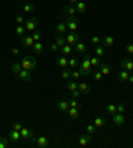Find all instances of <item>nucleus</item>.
Returning a JSON list of instances; mask_svg holds the SVG:
<instances>
[{"label":"nucleus","mask_w":133,"mask_h":148,"mask_svg":"<svg viewBox=\"0 0 133 148\" xmlns=\"http://www.w3.org/2000/svg\"><path fill=\"white\" fill-rule=\"evenodd\" d=\"M72 51H73V48H72V45H69V44H65V45H63L61 48H60L61 55H64V56H68Z\"/></svg>","instance_id":"a878e982"},{"label":"nucleus","mask_w":133,"mask_h":148,"mask_svg":"<svg viewBox=\"0 0 133 148\" xmlns=\"http://www.w3.org/2000/svg\"><path fill=\"white\" fill-rule=\"evenodd\" d=\"M96 130H97V128H96L95 124H88V127H87V132H88V134H91V135L95 134Z\"/></svg>","instance_id":"79ce46f5"},{"label":"nucleus","mask_w":133,"mask_h":148,"mask_svg":"<svg viewBox=\"0 0 133 148\" xmlns=\"http://www.w3.org/2000/svg\"><path fill=\"white\" fill-rule=\"evenodd\" d=\"M99 69L101 71V73L104 76L110 75V72H112V67H110L108 63H101V64L99 66Z\"/></svg>","instance_id":"4468645a"},{"label":"nucleus","mask_w":133,"mask_h":148,"mask_svg":"<svg viewBox=\"0 0 133 148\" xmlns=\"http://www.w3.org/2000/svg\"><path fill=\"white\" fill-rule=\"evenodd\" d=\"M129 75H130V72H128L126 69H123L121 72L117 75V80L119 82H128V79H129Z\"/></svg>","instance_id":"aec40b11"},{"label":"nucleus","mask_w":133,"mask_h":148,"mask_svg":"<svg viewBox=\"0 0 133 148\" xmlns=\"http://www.w3.org/2000/svg\"><path fill=\"white\" fill-rule=\"evenodd\" d=\"M71 75H72V71H69V69H64L61 72V79L63 80H68L69 77H71Z\"/></svg>","instance_id":"58836bf2"},{"label":"nucleus","mask_w":133,"mask_h":148,"mask_svg":"<svg viewBox=\"0 0 133 148\" xmlns=\"http://www.w3.org/2000/svg\"><path fill=\"white\" fill-rule=\"evenodd\" d=\"M91 76H92L96 82H101L102 77H104V75L101 73V71H100V69H99V71H96V72H92V73H91Z\"/></svg>","instance_id":"7c9ffc66"},{"label":"nucleus","mask_w":133,"mask_h":148,"mask_svg":"<svg viewBox=\"0 0 133 148\" xmlns=\"http://www.w3.org/2000/svg\"><path fill=\"white\" fill-rule=\"evenodd\" d=\"M32 39H33L35 41H40L41 40V32L40 31H35L33 34H32Z\"/></svg>","instance_id":"a19ab883"},{"label":"nucleus","mask_w":133,"mask_h":148,"mask_svg":"<svg viewBox=\"0 0 133 148\" xmlns=\"http://www.w3.org/2000/svg\"><path fill=\"white\" fill-rule=\"evenodd\" d=\"M21 139V135H20V131H16V130H12L10 132V140L12 141H19Z\"/></svg>","instance_id":"5701e85b"},{"label":"nucleus","mask_w":133,"mask_h":148,"mask_svg":"<svg viewBox=\"0 0 133 148\" xmlns=\"http://www.w3.org/2000/svg\"><path fill=\"white\" fill-rule=\"evenodd\" d=\"M17 79L21 80V82H29L32 79V71H28V69L21 68L20 72L17 73Z\"/></svg>","instance_id":"423d86ee"},{"label":"nucleus","mask_w":133,"mask_h":148,"mask_svg":"<svg viewBox=\"0 0 133 148\" xmlns=\"http://www.w3.org/2000/svg\"><path fill=\"white\" fill-rule=\"evenodd\" d=\"M67 28H68L71 32H76L77 31V27H78V20L76 19V16H67Z\"/></svg>","instance_id":"7ed1b4c3"},{"label":"nucleus","mask_w":133,"mask_h":148,"mask_svg":"<svg viewBox=\"0 0 133 148\" xmlns=\"http://www.w3.org/2000/svg\"><path fill=\"white\" fill-rule=\"evenodd\" d=\"M23 11H24V12H27V14H29V12H32V11H35V7H33V5H32V4L24 3V5H23Z\"/></svg>","instance_id":"e433bc0d"},{"label":"nucleus","mask_w":133,"mask_h":148,"mask_svg":"<svg viewBox=\"0 0 133 148\" xmlns=\"http://www.w3.org/2000/svg\"><path fill=\"white\" fill-rule=\"evenodd\" d=\"M128 82H130V84H133V73H132V75H129V79H128Z\"/></svg>","instance_id":"864d4df0"},{"label":"nucleus","mask_w":133,"mask_h":148,"mask_svg":"<svg viewBox=\"0 0 133 148\" xmlns=\"http://www.w3.org/2000/svg\"><path fill=\"white\" fill-rule=\"evenodd\" d=\"M67 114L69 115V117L71 119H77L78 117V110L77 108H73V107H69V110H68V112Z\"/></svg>","instance_id":"cd10ccee"},{"label":"nucleus","mask_w":133,"mask_h":148,"mask_svg":"<svg viewBox=\"0 0 133 148\" xmlns=\"http://www.w3.org/2000/svg\"><path fill=\"white\" fill-rule=\"evenodd\" d=\"M76 11H77L78 14H84L87 11V4L84 1H77L76 3Z\"/></svg>","instance_id":"393cba45"},{"label":"nucleus","mask_w":133,"mask_h":148,"mask_svg":"<svg viewBox=\"0 0 133 148\" xmlns=\"http://www.w3.org/2000/svg\"><path fill=\"white\" fill-rule=\"evenodd\" d=\"M80 72H78V71H73V72H72V75H71V77L73 80H77V79H80Z\"/></svg>","instance_id":"8fccbe9b"},{"label":"nucleus","mask_w":133,"mask_h":148,"mask_svg":"<svg viewBox=\"0 0 133 148\" xmlns=\"http://www.w3.org/2000/svg\"><path fill=\"white\" fill-rule=\"evenodd\" d=\"M95 52H96V56H99V58H101V56H104V53H105V51H104V47L102 45H96V49H95Z\"/></svg>","instance_id":"473e14b6"},{"label":"nucleus","mask_w":133,"mask_h":148,"mask_svg":"<svg viewBox=\"0 0 133 148\" xmlns=\"http://www.w3.org/2000/svg\"><path fill=\"white\" fill-rule=\"evenodd\" d=\"M21 128H23V124L19 123V121H16V123L12 124V130H16V131H20Z\"/></svg>","instance_id":"de8ad7c7"},{"label":"nucleus","mask_w":133,"mask_h":148,"mask_svg":"<svg viewBox=\"0 0 133 148\" xmlns=\"http://www.w3.org/2000/svg\"><path fill=\"white\" fill-rule=\"evenodd\" d=\"M35 43V40L32 39V35H23L21 36V44L25 47H32Z\"/></svg>","instance_id":"ddd939ff"},{"label":"nucleus","mask_w":133,"mask_h":148,"mask_svg":"<svg viewBox=\"0 0 133 148\" xmlns=\"http://www.w3.org/2000/svg\"><path fill=\"white\" fill-rule=\"evenodd\" d=\"M92 138H91V134H87V135H81L80 138H78V145L80 147H87V145L91 143Z\"/></svg>","instance_id":"f8f14e48"},{"label":"nucleus","mask_w":133,"mask_h":148,"mask_svg":"<svg viewBox=\"0 0 133 148\" xmlns=\"http://www.w3.org/2000/svg\"><path fill=\"white\" fill-rule=\"evenodd\" d=\"M15 32H16V35H17V36H20V38H21L23 35H25V34H24V32H25V27H24L23 24L17 25V27H16V29H15Z\"/></svg>","instance_id":"f704fd0d"},{"label":"nucleus","mask_w":133,"mask_h":148,"mask_svg":"<svg viewBox=\"0 0 133 148\" xmlns=\"http://www.w3.org/2000/svg\"><path fill=\"white\" fill-rule=\"evenodd\" d=\"M101 43H102V45H105V47H112V45L115 44V39H113V36L108 35V36H104V38L101 39Z\"/></svg>","instance_id":"a211bd4d"},{"label":"nucleus","mask_w":133,"mask_h":148,"mask_svg":"<svg viewBox=\"0 0 133 148\" xmlns=\"http://www.w3.org/2000/svg\"><path fill=\"white\" fill-rule=\"evenodd\" d=\"M120 66H121V68L123 69H126L128 72H132L133 71V62L130 60L129 58H125L121 60V63H120Z\"/></svg>","instance_id":"9d476101"},{"label":"nucleus","mask_w":133,"mask_h":148,"mask_svg":"<svg viewBox=\"0 0 133 148\" xmlns=\"http://www.w3.org/2000/svg\"><path fill=\"white\" fill-rule=\"evenodd\" d=\"M8 147V139L0 138V148H7Z\"/></svg>","instance_id":"37998d69"},{"label":"nucleus","mask_w":133,"mask_h":148,"mask_svg":"<svg viewBox=\"0 0 133 148\" xmlns=\"http://www.w3.org/2000/svg\"><path fill=\"white\" fill-rule=\"evenodd\" d=\"M93 124L96 125V128H101L105 125V119H104V117H96Z\"/></svg>","instance_id":"c756f323"},{"label":"nucleus","mask_w":133,"mask_h":148,"mask_svg":"<svg viewBox=\"0 0 133 148\" xmlns=\"http://www.w3.org/2000/svg\"><path fill=\"white\" fill-rule=\"evenodd\" d=\"M125 51H126V53L133 55V44H132V43H129V44L125 45Z\"/></svg>","instance_id":"a18cd8bd"},{"label":"nucleus","mask_w":133,"mask_h":148,"mask_svg":"<svg viewBox=\"0 0 133 148\" xmlns=\"http://www.w3.org/2000/svg\"><path fill=\"white\" fill-rule=\"evenodd\" d=\"M69 107H73V108H77V110H80V108H81V106L77 103V100H76V99L71 97V100H69Z\"/></svg>","instance_id":"4c0bfd02"},{"label":"nucleus","mask_w":133,"mask_h":148,"mask_svg":"<svg viewBox=\"0 0 133 148\" xmlns=\"http://www.w3.org/2000/svg\"><path fill=\"white\" fill-rule=\"evenodd\" d=\"M67 24H65V21H59L57 24H56V32L57 35H64L67 32Z\"/></svg>","instance_id":"f3484780"},{"label":"nucleus","mask_w":133,"mask_h":148,"mask_svg":"<svg viewBox=\"0 0 133 148\" xmlns=\"http://www.w3.org/2000/svg\"><path fill=\"white\" fill-rule=\"evenodd\" d=\"M91 64H92V67H97V68H99V66L101 64V60H100L99 56H93V58H91Z\"/></svg>","instance_id":"72a5a7b5"},{"label":"nucleus","mask_w":133,"mask_h":148,"mask_svg":"<svg viewBox=\"0 0 133 148\" xmlns=\"http://www.w3.org/2000/svg\"><path fill=\"white\" fill-rule=\"evenodd\" d=\"M56 108H57L61 114H67L69 110V101H67V100H60V101L56 103Z\"/></svg>","instance_id":"1a4fd4ad"},{"label":"nucleus","mask_w":133,"mask_h":148,"mask_svg":"<svg viewBox=\"0 0 133 148\" xmlns=\"http://www.w3.org/2000/svg\"><path fill=\"white\" fill-rule=\"evenodd\" d=\"M78 68L84 69V71H88V72H92V64H91V55L89 53H84V59L78 64Z\"/></svg>","instance_id":"f03ea898"},{"label":"nucleus","mask_w":133,"mask_h":148,"mask_svg":"<svg viewBox=\"0 0 133 148\" xmlns=\"http://www.w3.org/2000/svg\"><path fill=\"white\" fill-rule=\"evenodd\" d=\"M32 49H33L35 53L41 55V53H43V51H44V47H43V44H41L40 41H35L33 45H32Z\"/></svg>","instance_id":"4be33fe9"},{"label":"nucleus","mask_w":133,"mask_h":148,"mask_svg":"<svg viewBox=\"0 0 133 148\" xmlns=\"http://www.w3.org/2000/svg\"><path fill=\"white\" fill-rule=\"evenodd\" d=\"M77 41H80V36H78L77 32H69V34L65 36V43L72 45V47H73Z\"/></svg>","instance_id":"39448f33"},{"label":"nucleus","mask_w":133,"mask_h":148,"mask_svg":"<svg viewBox=\"0 0 133 148\" xmlns=\"http://www.w3.org/2000/svg\"><path fill=\"white\" fill-rule=\"evenodd\" d=\"M55 43L59 45V48H61L63 45H65L67 43H65V38L63 36V35H57L55 38Z\"/></svg>","instance_id":"bb28decb"},{"label":"nucleus","mask_w":133,"mask_h":148,"mask_svg":"<svg viewBox=\"0 0 133 148\" xmlns=\"http://www.w3.org/2000/svg\"><path fill=\"white\" fill-rule=\"evenodd\" d=\"M15 21H16L17 25H20V24H23L24 23V17L21 16V15H17V16L15 17Z\"/></svg>","instance_id":"09e8293b"},{"label":"nucleus","mask_w":133,"mask_h":148,"mask_svg":"<svg viewBox=\"0 0 133 148\" xmlns=\"http://www.w3.org/2000/svg\"><path fill=\"white\" fill-rule=\"evenodd\" d=\"M112 121L115 125H117V127H121V125H124V123H125V117H124V114H119V112H116V114L112 115Z\"/></svg>","instance_id":"6e6552de"},{"label":"nucleus","mask_w":133,"mask_h":148,"mask_svg":"<svg viewBox=\"0 0 133 148\" xmlns=\"http://www.w3.org/2000/svg\"><path fill=\"white\" fill-rule=\"evenodd\" d=\"M49 48H51V51H52V52H57L59 49H60V48H59V45L56 44V43H52V44H51V47H49Z\"/></svg>","instance_id":"3c124183"},{"label":"nucleus","mask_w":133,"mask_h":148,"mask_svg":"<svg viewBox=\"0 0 133 148\" xmlns=\"http://www.w3.org/2000/svg\"><path fill=\"white\" fill-rule=\"evenodd\" d=\"M36 66H38V60H36L33 56H31V55L24 56L23 60H21V67H23L24 69L33 71V69L36 68Z\"/></svg>","instance_id":"f257e3e1"},{"label":"nucleus","mask_w":133,"mask_h":148,"mask_svg":"<svg viewBox=\"0 0 133 148\" xmlns=\"http://www.w3.org/2000/svg\"><path fill=\"white\" fill-rule=\"evenodd\" d=\"M78 64H80L78 59H76V58L69 59V62H68V66H69V67H72V68H76V67H77Z\"/></svg>","instance_id":"c9c22d12"},{"label":"nucleus","mask_w":133,"mask_h":148,"mask_svg":"<svg viewBox=\"0 0 133 148\" xmlns=\"http://www.w3.org/2000/svg\"><path fill=\"white\" fill-rule=\"evenodd\" d=\"M11 53H12V55H19V53H20V51H19L17 48H12V49H11Z\"/></svg>","instance_id":"603ef678"},{"label":"nucleus","mask_w":133,"mask_h":148,"mask_svg":"<svg viewBox=\"0 0 133 148\" xmlns=\"http://www.w3.org/2000/svg\"><path fill=\"white\" fill-rule=\"evenodd\" d=\"M105 111H106V114L112 116L113 114H116L117 112V107L115 106V104H108V106L105 107Z\"/></svg>","instance_id":"c85d7f7f"},{"label":"nucleus","mask_w":133,"mask_h":148,"mask_svg":"<svg viewBox=\"0 0 133 148\" xmlns=\"http://www.w3.org/2000/svg\"><path fill=\"white\" fill-rule=\"evenodd\" d=\"M68 59H67V56L64 55H60L56 58V64H59L60 67H63V68H67V66H68Z\"/></svg>","instance_id":"dca6fc26"},{"label":"nucleus","mask_w":133,"mask_h":148,"mask_svg":"<svg viewBox=\"0 0 133 148\" xmlns=\"http://www.w3.org/2000/svg\"><path fill=\"white\" fill-rule=\"evenodd\" d=\"M38 24H39L38 17H29L28 20H25V24H24V27H25V31L33 32L35 28L38 27Z\"/></svg>","instance_id":"20e7f679"},{"label":"nucleus","mask_w":133,"mask_h":148,"mask_svg":"<svg viewBox=\"0 0 133 148\" xmlns=\"http://www.w3.org/2000/svg\"><path fill=\"white\" fill-rule=\"evenodd\" d=\"M77 1H78V0H69V3H71V4H76Z\"/></svg>","instance_id":"5fc2aeb1"},{"label":"nucleus","mask_w":133,"mask_h":148,"mask_svg":"<svg viewBox=\"0 0 133 148\" xmlns=\"http://www.w3.org/2000/svg\"><path fill=\"white\" fill-rule=\"evenodd\" d=\"M20 135H21V138L23 139H28V140H31V141L36 140V139H35V132L32 131V130H29V128L23 127L20 130Z\"/></svg>","instance_id":"0eeeda50"},{"label":"nucleus","mask_w":133,"mask_h":148,"mask_svg":"<svg viewBox=\"0 0 133 148\" xmlns=\"http://www.w3.org/2000/svg\"><path fill=\"white\" fill-rule=\"evenodd\" d=\"M36 144H38L40 148H45V147H48V145H49V141H48L47 138L40 136V138H36Z\"/></svg>","instance_id":"412c9836"},{"label":"nucleus","mask_w":133,"mask_h":148,"mask_svg":"<svg viewBox=\"0 0 133 148\" xmlns=\"http://www.w3.org/2000/svg\"><path fill=\"white\" fill-rule=\"evenodd\" d=\"M21 68H23V67H21V63H19V62H14L11 64V71L14 72V75H17V73L20 72Z\"/></svg>","instance_id":"b1692460"},{"label":"nucleus","mask_w":133,"mask_h":148,"mask_svg":"<svg viewBox=\"0 0 133 148\" xmlns=\"http://www.w3.org/2000/svg\"><path fill=\"white\" fill-rule=\"evenodd\" d=\"M73 49L76 51V53H87V47L81 41H77V43L73 45Z\"/></svg>","instance_id":"2eb2a0df"},{"label":"nucleus","mask_w":133,"mask_h":148,"mask_svg":"<svg viewBox=\"0 0 133 148\" xmlns=\"http://www.w3.org/2000/svg\"><path fill=\"white\" fill-rule=\"evenodd\" d=\"M91 43H92L93 45H99L100 43H101V39H100L99 36H93V38L91 39Z\"/></svg>","instance_id":"c03bdc74"},{"label":"nucleus","mask_w":133,"mask_h":148,"mask_svg":"<svg viewBox=\"0 0 133 148\" xmlns=\"http://www.w3.org/2000/svg\"><path fill=\"white\" fill-rule=\"evenodd\" d=\"M63 12H64L65 16H75L77 14V11H76V7L73 4H68V5H65L63 8Z\"/></svg>","instance_id":"9b49d317"},{"label":"nucleus","mask_w":133,"mask_h":148,"mask_svg":"<svg viewBox=\"0 0 133 148\" xmlns=\"http://www.w3.org/2000/svg\"><path fill=\"white\" fill-rule=\"evenodd\" d=\"M77 88L80 90L81 95H88V93L91 92V87H89L87 83H80V84H77Z\"/></svg>","instance_id":"6ab92c4d"},{"label":"nucleus","mask_w":133,"mask_h":148,"mask_svg":"<svg viewBox=\"0 0 133 148\" xmlns=\"http://www.w3.org/2000/svg\"><path fill=\"white\" fill-rule=\"evenodd\" d=\"M67 90L71 91V92L77 90V83H76V80H71V82L67 83Z\"/></svg>","instance_id":"2f4dec72"},{"label":"nucleus","mask_w":133,"mask_h":148,"mask_svg":"<svg viewBox=\"0 0 133 148\" xmlns=\"http://www.w3.org/2000/svg\"><path fill=\"white\" fill-rule=\"evenodd\" d=\"M116 107H117V112H119V114H124V112L126 111V107H125V104H124V103L117 104Z\"/></svg>","instance_id":"ea45409f"},{"label":"nucleus","mask_w":133,"mask_h":148,"mask_svg":"<svg viewBox=\"0 0 133 148\" xmlns=\"http://www.w3.org/2000/svg\"><path fill=\"white\" fill-rule=\"evenodd\" d=\"M130 73H133V71H132V72H130Z\"/></svg>","instance_id":"6e6d98bb"},{"label":"nucleus","mask_w":133,"mask_h":148,"mask_svg":"<svg viewBox=\"0 0 133 148\" xmlns=\"http://www.w3.org/2000/svg\"><path fill=\"white\" fill-rule=\"evenodd\" d=\"M80 95H81V92H80V90H78V88L71 92V97H73V99H77V97L80 96Z\"/></svg>","instance_id":"49530a36"}]
</instances>
